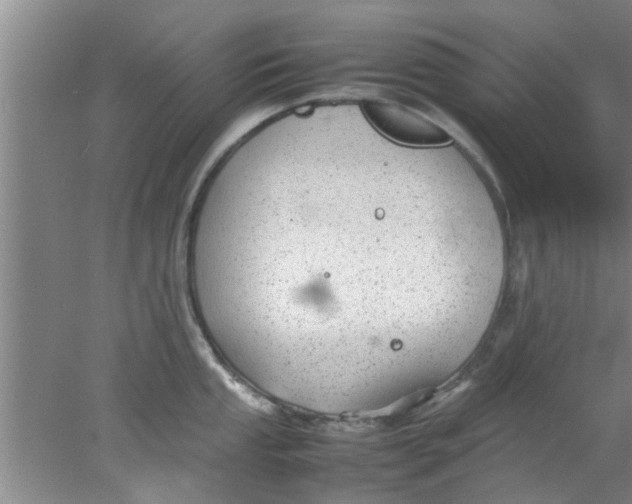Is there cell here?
<instances>
[{"label":"cell","instance_id":"6da1fadb","mask_svg":"<svg viewBox=\"0 0 632 504\" xmlns=\"http://www.w3.org/2000/svg\"><path fill=\"white\" fill-rule=\"evenodd\" d=\"M364 112L379 132L403 145L434 148L453 141L448 131L433 120L394 102L369 101Z\"/></svg>","mask_w":632,"mask_h":504}]
</instances>
